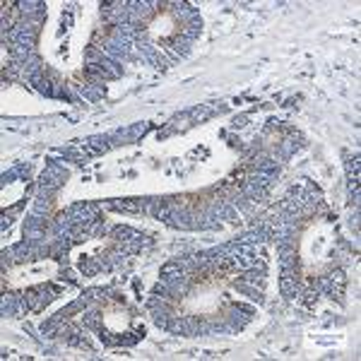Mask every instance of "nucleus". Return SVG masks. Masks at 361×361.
<instances>
[{
    "instance_id": "1",
    "label": "nucleus",
    "mask_w": 361,
    "mask_h": 361,
    "mask_svg": "<svg viewBox=\"0 0 361 361\" xmlns=\"http://www.w3.org/2000/svg\"><path fill=\"white\" fill-rule=\"evenodd\" d=\"M145 32L159 46H171L180 37V20L169 5H157V10L145 22Z\"/></svg>"
}]
</instances>
